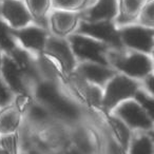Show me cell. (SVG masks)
I'll list each match as a JSON object with an SVG mask.
<instances>
[{
    "mask_svg": "<svg viewBox=\"0 0 154 154\" xmlns=\"http://www.w3.org/2000/svg\"><path fill=\"white\" fill-rule=\"evenodd\" d=\"M0 154H9L7 151H5V149H2V148H0Z\"/></svg>",
    "mask_w": 154,
    "mask_h": 154,
    "instance_id": "obj_29",
    "label": "cell"
},
{
    "mask_svg": "<svg viewBox=\"0 0 154 154\" xmlns=\"http://www.w3.org/2000/svg\"><path fill=\"white\" fill-rule=\"evenodd\" d=\"M80 73L82 76L94 84H103L113 77L114 72L106 66L98 63H86L80 66Z\"/></svg>",
    "mask_w": 154,
    "mask_h": 154,
    "instance_id": "obj_12",
    "label": "cell"
},
{
    "mask_svg": "<svg viewBox=\"0 0 154 154\" xmlns=\"http://www.w3.org/2000/svg\"><path fill=\"white\" fill-rule=\"evenodd\" d=\"M116 114L128 127L141 130H150L153 119L145 112V110L133 100L124 101L116 110Z\"/></svg>",
    "mask_w": 154,
    "mask_h": 154,
    "instance_id": "obj_3",
    "label": "cell"
},
{
    "mask_svg": "<svg viewBox=\"0 0 154 154\" xmlns=\"http://www.w3.org/2000/svg\"><path fill=\"white\" fill-rule=\"evenodd\" d=\"M2 14L14 28H21L30 21V14L18 0H5L1 8Z\"/></svg>",
    "mask_w": 154,
    "mask_h": 154,
    "instance_id": "obj_8",
    "label": "cell"
},
{
    "mask_svg": "<svg viewBox=\"0 0 154 154\" xmlns=\"http://www.w3.org/2000/svg\"><path fill=\"white\" fill-rule=\"evenodd\" d=\"M57 88L51 82H43L37 88V97L42 101L45 105L49 107L58 96H59Z\"/></svg>",
    "mask_w": 154,
    "mask_h": 154,
    "instance_id": "obj_19",
    "label": "cell"
},
{
    "mask_svg": "<svg viewBox=\"0 0 154 154\" xmlns=\"http://www.w3.org/2000/svg\"><path fill=\"white\" fill-rule=\"evenodd\" d=\"M0 47L5 51L12 52L15 49V45L10 35L9 29L5 24V22L0 20Z\"/></svg>",
    "mask_w": 154,
    "mask_h": 154,
    "instance_id": "obj_22",
    "label": "cell"
},
{
    "mask_svg": "<svg viewBox=\"0 0 154 154\" xmlns=\"http://www.w3.org/2000/svg\"><path fill=\"white\" fill-rule=\"evenodd\" d=\"M135 98H136V103L145 110V112L153 119V114H154V105H153V99L151 96L147 94V93L143 92V91H136L135 93Z\"/></svg>",
    "mask_w": 154,
    "mask_h": 154,
    "instance_id": "obj_20",
    "label": "cell"
},
{
    "mask_svg": "<svg viewBox=\"0 0 154 154\" xmlns=\"http://www.w3.org/2000/svg\"><path fill=\"white\" fill-rule=\"evenodd\" d=\"M30 114H31V117L33 119L37 120V122H42V120L47 119L48 117V112L42 107H39V106H34L31 109Z\"/></svg>",
    "mask_w": 154,
    "mask_h": 154,
    "instance_id": "obj_26",
    "label": "cell"
},
{
    "mask_svg": "<svg viewBox=\"0 0 154 154\" xmlns=\"http://www.w3.org/2000/svg\"><path fill=\"white\" fill-rule=\"evenodd\" d=\"M0 66H1V57H0Z\"/></svg>",
    "mask_w": 154,
    "mask_h": 154,
    "instance_id": "obj_30",
    "label": "cell"
},
{
    "mask_svg": "<svg viewBox=\"0 0 154 154\" xmlns=\"http://www.w3.org/2000/svg\"><path fill=\"white\" fill-rule=\"evenodd\" d=\"M143 0H122V8L124 16H126L128 19L135 16L143 5Z\"/></svg>",
    "mask_w": 154,
    "mask_h": 154,
    "instance_id": "obj_21",
    "label": "cell"
},
{
    "mask_svg": "<svg viewBox=\"0 0 154 154\" xmlns=\"http://www.w3.org/2000/svg\"><path fill=\"white\" fill-rule=\"evenodd\" d=\"M14 57V62L17 64V66L20 69L21 72H24L29 76H35V68L31 61L30 57L28 54L22 50H16L14 49L12 51Z\"/></svg>",
    "mask_w": 154,
    "mask_h": 154,
    "instance_id": "obj_18",
    "label": "cell"
},
{
    "mask_svg": "<svg viewBox=\"0 0 154 154\" xmlns=\"http://www.w3.org/2000/svg\"><path fill=\"white\" fill-rule=\"evenodd\" d=\"M57 115L66 119H76L79 116V110L77 109L70 100L62 97L61 95L57 97L51 105L49 106Z\"/></svg>",
    "mask_w": 154,
    "mask_h": 154,
    "instance_id": "obj_14",
    "label": "cell"
},
{
    "mask_svg": "<svg viewBox=\"0 0 154 154\" xmlns=\"http://www.w3.org/2000/svg\"><path fill=\"white\" fill-rule=\"evenodd\" d=\"M55 5L60 9L76 10L80 9L86 5L87 0H54Z\"/></svg>",
    "mask_w": 154,
    "mask_h": 154,
    "instance_id": "obj_24",
    "label": "cell"
},
{
    "mask_svg": "<svg viewBox=\"0 0 154 154\" xmlns=\"http://www.w3.org/2000/svg\"><path fill=\"white\" fill-rule=\"evenodd\" d=\"M71 45L73 52L78 57L96 62L101 66L108 64L105 56V47L98 41L82 35H75L71 37Z\"/></svg>",
    "mask_w": 154,
    "mask_h": 154,
    "instance_id": "obj_2",
    "label": "cell"
},
{
    "mask_svg": "<svg viewBox=\"0 0 154 154\" xmlns=\"http://www.w3.org/2000/svg\"><path fill=\"white\" fill-rule=\"evenodd\" d=\"M0 145H1V148L5 149L9 154H16V143L15 137L13 135L8 134L2 137L0 139Z\"/></svg>",
    "mask_w": 154,
    "mask_h": 154,
    "instance_id": "obj_25",
    "label": "cell"
},
{
    "mask_svg": "<svg viewBox=\"0 0 154 154\" xmlns=\"http://www.w3.org/2000/svg\"><path fill=\"white\" fill-rule=\"evenodd\" d=\"M115 64L119 70L132 77H143L149 75L152 62L143 54H132L127 57H118Z\"/></svg>",
    "mask_w": 154,
    "mask_h": 154,
    "instance_id": "obj_5",
    "label": "cell"
},
{
    "mask_svg": "<svg viewBox=\"0 0 154 154\" xmlns=\"http://www.w3.org/2000/svg\"><path fill=\"white\" fill-rule=\"evenodd\" d=\"M77 24L76 15L69 12H56L52 15V26L57 34L64 35L72 32Z\"/></svg>",
    "mask_w": 154,
    "mask_h": 154,
    "instance_id": "obj_13",
    "label": "cell"
},
{
    "mask_svg": "<svg viewBox=\"0 0 154 154\" xmlns=\"http://www.w3.org/2000/svg\"><path fill=\"white\" fill-rule=\"evenodd\" d=\"M17 37L20 39L26 48L32 50H41L45 43V33L39 28L31 26L16 32Z\"/></svg>",
    "mask_w": 154,
    "mask_h": 154,
    "instance_id": "obj_9",
    "label": "cell"
},
{
    "mask_svg": "<svg viewBox=\"0 0 154 154\" xmlns=\"http://www.w3.org/2000/svg\"><path fill=\"white\" fill-rule=\"evenodd\" d=\"M28 7L32 14L37 17H41L45 14L50 5V0H26Z\"/></svg>",
    "mask_w": 154,
    "mask_h": 154,
    "instance_id": "obj_23",
    "label": "cell"
},
{
    "mask_svg": "<svg viewBox=\"0 0 154 154\" xmlns=\"http://www.w3.org/2000/svg\"><path fill=\"white\" fill-rule=\"evenodd\" d=\"M109 122L113 129L116 138H117V143L124 149V151H127L131 143V132L129 127L122 119L115 117V116L110 117Z\"/></svg>",
    "mask_w": 154,
    "mask_h": 154,
    "instance_id": "obj_15",
    "label": "cell"
},
{
    "mask_svg": "<svg viewBox=\"0 0 154 154\" xmlns=\"http://www.w3.org/2000/svg\"><path fill=\"white\" fill-rule=\"evenodd\" d=\"M2 73L5 82L16 92H23L24 86L21 79V71L13 59L5 57L2 61Z\"/></svg>",
    "mask_w": 154,
    "mask_h": 154,
    "instance_id": "obj_10",
    "label": "cell"
},
{
    "mask_svg": "<svg viewBox=\"0 0 154 154\" xmlns=\"http://www.w3.org/2000/svg\"><path fill=\"white\" fill-rule=\"evenodd\" d=\"M137 91V85L134 80L126 76H115L109 82L106 90L103 103L105 108L112 109L119 103L129 99L135 95Z\"/></svg>",
    "mask_w": 154,
    "mask_h": 154,
    "instance_id": "obj_1",
    "label": "cell"
},
{
    "mask_svg": "<svg viewBox=\"0 0 154 154\" xmlns=\"http://www.w3.org/2000/svg\"><path fill=\"white\" fill-rule=\"evenodd\" d=\"M117 11L115 0H98V2L88 12L90 22H98L114 17Z\"/></svg>",
    "mask_w": 154,
    "mask_h": 154,
    "instance_id": "obj_11",
    "label": "cell"
},
{
    "mask_svg": "<svg viewBox=\"0 0 154 154\" xmlns=\"http://www.w3.org/2000/svg\"><path fill=\"white\" fill-rule=\"evenodd\" d=\"M47 52L54 57L66 71H71L75 66L74 56L69 45L59 38H51L47 43Z\"/></svg>",
    "mask_w": 154,
    "mask_h": 154,
    "instance_id": "obj_7",
    "label": "cell"
},
{
    "mask_svg": "<svg viewBox=\"0 0 154 154\" xmlns=\"http://www.w3.org/2000/svg\"><path fill=\"white\" fill-rule=\"evenodd\" d=\"M141 18H143V21L146 24L152 26V23H153V2L152 1H150L148 5H146L145 9L143 10Z\"/></svg>",
    "mask_w": 154,
    "mask_h": 154,
    "instance_id": "obj_28",
    "label": "cell"
},
{
    "mask_svg": "<svg viewBox=\"0 0 154 154\" xmlns=\"http://www.w3.org/2000/svg\"><path fill=\"white\" fill-rule=\"evenodd\" d=\"M12 95L8 87L3 84V82L0 79V105L5 106L11 101Z\"/></svg>",
    "mask_w": 154,
    "mask_h": 154,
    "instance_id": "obj_27",
    "label": "cell"
},
{
    "mask_svg": "<svg viewBox=\"0 0 154 154\" xmlns=\"http://www.w3.org/2000/svg\"><path fill=\"white\" fill-rule=\"evenodd\" d=\"M127 45L143 52H151L153 48V31L143 26H129L120 33Z\"/></svg>",
    "mask_w": 154,
    "mask_h": 154,
    "instance_id": "obj_4",
    "label": "cell"
},
{
    "mask_svg": "<svg viewBox=\"0 0 154 154\" xmlns=\"http://www.w3.org/2000/svg\"><path fill=\"white\" fill-rule=\"evenodd\" d=\"M19 114L14 109H5L0 113V132L11 134L19 124Z\"/></svg>",
    "mask_w": 154,
    "mask_h": 154,
    "instance_id": "obj_16",
    "label": "cell"
},
{
    "mask_svg": "<svg viewBox=\"0 0 154 154\" xmlns=\"http://www.w3.org/2000/svg\"><path fill=\"white\" fill-rule=\"evenodd\" d=\"M79 32L109 42L115 47L122 45L119 34L110 22H82L80 24Z\"/></svg>",
    "mask_w": 154,
    "mask_h": 154,
    "instance_id": "obj_6",
    "label": "cell"
},
{
    "mask_svg": "<svg viewBox=\"0 0 154 154\" xmlns=\"http://www.w3.org/2000/svg\"><path fill=\"white\" fill-rule=\"evenodd\" d=\"M130 154H153V143L147 135H141L130 143Z\"/></svg>",
    "mask_w": 154,
    "mask_h": 154,
    "instance_id": "obj_17",
    "label": "cell"
}]
</instances>
